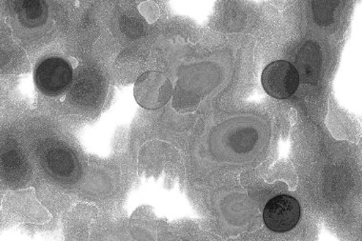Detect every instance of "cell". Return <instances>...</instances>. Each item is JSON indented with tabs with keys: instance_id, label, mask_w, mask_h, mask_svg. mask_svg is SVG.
<instances>
[{
	"instance_id": "5",
	"label": "cell",
	"mask_w": 362,
	"mask_h": 241,
	"mask_svg": "<svg viewBox=\"0 0 362 241\" xmlns=\"http://www.w3.org/2000/svg\"><path fill=\"white\" fill-rule=\"evenodd\" d=\"M21 20L28 27L41 25L47 18V9L42 1H24L21 5Z\"/></svg>"
},
{
	"instance_id": "2",
	"label": "cell",
	"mask_w": 362,
	"mask_h": 241,
	"mask_svg": "<svg viewBox=\"0 0 362 241\" xmlns=\"http://www.w3.org/2000/svg\"><path fill=\"white\" fill-rule=\"evenodd\" d=\"M40 163L44 172L60 184H73L81 175L78 158L73 150L64 144L52 143L44 147Z\"/></svg>"
},
{
	"instance_id": "4",
	"label": "cell",
	"mask_w": 362,
	"mask_h": 241,
	"mask_svg": "<svg viewBox=\"0 0 362 241\" xmlns=\"http://www.w3.org/2000/svg\"><path fill=\"white\" fill-rule=\"evenodd\" d=\"M300 218V204L297 199L286 194L272 199L263 211L266 226L276 233H285L295 228Z\"/></svg>"
},
{
	"instance_id": "1",
	"label": "cell",
	"mask_w": 362,
	"mask_h": 241,
	"mask_svg": "<svg viewBox=\"0 0 362 241\" xmlns=\"http://www.w3.org/2000/svg\"><path fill=\"white\" fill-rule=\"evenodd\" d=\"M35 86L46 97L64 95L73 83L71 63L62 57H51L38 63L34 74Z\"/></svg>"
},
{
	"instance_id": "3",
	"label": "cell",
	"mask_w": 362,
	"mask_h": 241,
	"mask_svg": "<svg viewBox=\"0 0 362 241\" xmlns=\"http://www.w3.org/2000/svg\"><path fill=\"white\" fill-rule=\"evenodd\" d=\"M262 86L271 97L285 100L295 94L300 85L297 68L285 60L270 63L263 71Z\"/></svg>"
}]
</instances>
